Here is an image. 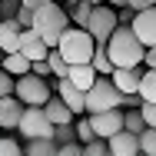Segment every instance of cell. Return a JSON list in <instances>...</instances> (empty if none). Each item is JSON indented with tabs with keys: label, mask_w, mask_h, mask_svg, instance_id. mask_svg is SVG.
Instances as JSON below:
<instances>
[{
	"label": "cell",
	"mask_w": 156,
	"mask_h": 156,
	"mask_svg": "<svg viewBox=\"0 0 156 156\" xmlns=\"http://www.w3.org/2000/svg\"><path fill=\"white\" fill-rule=\"evenodd\" d=\"M136 93H140L143 103H156V70H150V66L143 70V76H140V90H136Z\"/></svg>",
	"instance_id": "ffe728a7"
},
{
	"label": "cell",
	"mask_w": 156,
	"mask_h": 156,
	"mask_svg": "<svg viewBox=\"0 0 156 156\" xmlns=\"http://www.w3.org/2000/svg\"><path fill=\"white\" fill-rule=\"evenodd\" d=\"M57 3H63V7H70V3H76V0H57Z\"/></svg>",
	"instance_id": "60d3db41"
},
{
	"label": "cell",
	"mask_w": 156,
	"mask_h": 156,
	"mask_svg": "<svg viewBox=\"0 0 156 156\" xmlns=\"http://www.w3.org/2000/svg\"><path fill=\"white\" fill-rule=\"evenodd\" d=\"M140 76H143L140 66H116V70L110 73V80L116 83L120 93H136V90H140Z\"/></svg>",
	"instance_id": "7c38bea8"
},
{
	"label": "cell",
	"mask_w": 156,
	"mask_h": 156,
	"mask_svg": "<svg viewBox=\"0 0 156 156\" xmlns=\"http://www.w3.org/2000/svg\"><path fill=\"white\" fill-rule=\"evenodd\" d=\"M83 3H90V7H96V3H103V0H83Z\"/></svg>",
	"instance_id": "b9f144b4"
},
{
	"label": "cell",
	"mask_w": 156,
	"mask_h": 156,
	"mask_svg": "<svg viewBox=\"0 0 156 156\" xmlns=\"http://www.w3.org/2000/svg\"><path fill=\"white\" fill-rule=\"evenodd\" d=\"M53 93L60 96V100L73 110V113H76V116H80V113H87V93H83L80 87H73L66 76H63V80H57V90H53Z\"/></svg>",
	"instance_id": "30bf717a"
},
{
	"label": "cell",
	"mask_w": 156,
	"mask_h": 156,
	"mask_svg": "<svg viewBox=\"0 0 156 156\" xmlns=\"http://www.w3.org/2000/svg\"><path fill=\"white\" fill-rule=\"evenodd\" d=\"M106 146H110L113 156H140V136L129 133V129H120L106 140Z\"/></svg>",
	"instance_id": "8fae6325"
},
{
	"label": "cell",
	"mask_w": 156,
	"mask_h": 156,
	"mask_svg": "<svg viewBox=\"0 0 156 156\" xmlns=\"http://www.w3.org/2000/svg\"><path fill=\"white\" fill-rule=\"evenodd\" d=\"M120 100H123V93L116 90V83H113L110 76H96L93 87L87 90V113L113 110V106H120Z\"/></svg>",
	"instance_id": "5b68a950"
},
{
	"label": "cell",
	"mask_w": 156,
	"mask_h": 156,
	"mask_svg": "<svg viewBox=\"0 0 156 156\" xmlns=\"http://www.w3.org/2000/svg\"><path fill=\"white\" fill-rule=\"evenodd\" d=\"M57 90V76H37V73H23V76H17V83H13V96L23 103V106H43L50 96Z\"/></svg>",
	"instance_id": "277c9868"
},
{
	"label": "cell",
	"mask_w": 156,
	"mask_h": 156,
	"mask_svg": "<svg viewBox=\"0 0 156 156\" xmlns=\"http://www.w3.org/2000/svg\"><path fill=\"white\" fill-rule=\"evenodd\" d=\"M126 7H133V10H146V7H156V0H126Z\"/></svg>",
	"instance_id": "74e56055"
},
{
	"label": "cell",
	"mask_w": 156,
	"mask_h": 156,
	"mask_svg": "<svg viewBox=\"0 0 156 156\" xmlns=\"http://www.w3.org/2000/svg\"><path fill=\"white\" fill-rule=\"evenodd\" d=\"M90 66H93L100 76H110L116 66H113V60H110V53H106V47L103 43H96V50H93V57H90Z\"/></svg>",
	"instance_id": "d6986e66"
},
{
	"label": "cell",
	"mask_w": 156,
	"mask_h": 156,
	"mask_svg": "<svg viewBox=\"0 0 156 156\" xmlns=\"http://www.w3.org/2000/svg\"><path fill=\"white\" fill-rule=\"evenodd\" d=\"M106 53H110L113 66H143L146 47L136 40V33H133L129 23H120L116 30L110 33V40H106Z\"/></svg>",
	"instance_id": "6da1fadb"
},
{
	"label": "cell",
	"mask_w": 156,
	"mask_h": 156,
	"mask_svg": "<svg viewBox=\"0 0 156 156\" xmlns=\"http://www.w3.org/2000/svg\"><path fill=\"white\" fill-rule=\"evenodd\" d=\"M70 27V13H66V7L57 3V0H50V3H43V7H37L33 10V30L40 33V40L47 43V47H57L60 43V33Z\"/></svg>",
	"instance_id": "7a4b0ae2"
},
{
	"label": "cell",
	"mask_w": 156,
	"mask_h": 156,
	"mask_svg": "<svg viewBox=\"0 0 156 156\" xmlns=\"http://www.w3.org/2000/svg\"><path fill=\"white\" fill-rule=\"evenodd\" d=\"M20 23L17 20H0V50L3 53H13V50H20Z\"/></svg>",
	"instance_id": "9a60e30c"
},
{
	"label": "cell",
	"mask_w": 156,
	"mask_h": 156,
	"mask_svg": "<svg viewBox=\"0 0 156 156\" xmlns=\"http://www.w3.org/2000/svg\"><path fill=\"white\" fill-rule=\"evenodd\" d=\"M0 63H3V50H0Z\"/></svg>",
	"instance_id": "7bdbcfd3"
},
{
	"label": "cell",
	"mask_w": 156,
	"mask_h": 156,
	"mask_svg": "<svg viewBox=\"0 0 156 156\" xmlns=\"http://www.w3.org/2000/svg\"><path fill=\"white\" fill-rule=\"evenodd\" d=\"M30 73H37V76H53V70H50V63L47 60H30Z\"/></svg>",
	"instance_id": "d6a6232c"
},
{
	"label": "cell",
	"mask_w": 156,
	"mask_h": 156,
	"mask_svg": "<svg viewBox=\"0 0 156 156\" xmlns=\"http://www.w3.org/2000/svg\"><path fill=\"white\" fill-rule=\"evenodd\" d=\"M10 76H23V73H30V60L20 53V50H13V53H3V63H0Z\"/></svg>",
	"instance_id": "e0dca14e"
},
{
	"label": "cell",
	"mask_w": 156,
	"mask_h": 156,
	"mask_svg": "<svg viewBox=\"0 0 156 156\" xmlns=\"http://www.w3.org/2000/svg\"><path fill=\"white\" fill-rule=\"evenodd\" d=\"M90 116V126L100 140H110L113 133L123 129V106H113V110H103V113H87Z\"/></svg>",
	"instance_id": "ba28073f"
},
{
	"label": "cell",
	"mask_w": 156,
	"mask_h": 156,
	"mask_svg": "<svg viewBox=\"0 0 156 156\" xmlns=\"http://www.w3.org/2000/svg\"><path fill=\"white\" fill-rule=\"evenodd\" d=\"M140 153L143 156H156V126H146L140 133Z\"/></svg>",
	"instance_id": "d4e9b609"
},
{
	"label": "cell",
	"mask_w": 156,
	"mask_h": 156,
	"mask_svg": "<svg viewBox=\"0 0 156 156\" xmlns=\"http://www.w3.org/2000/svg\"><path fill=\"white\" fill-rule=\"evenodd\" d=\"M20 136L23 140H40V136H53V123L47 120V113H43V106H23V113H20Z\"/></svg>",
	"instance_id": "52a82bcc"
},
{
	"label": "cell",
	"mask_w": 156,
	"mask_h": 156,
	"mask_svg": "<svg viewBox=\"0 0 156 156\" xmlns=\"http://www.w3.org/2000/svg\"><path fill=\"white\" fill-rule=\"evenodd\" d=\"M47 63H50V70H53V76H57V80H63V76L70 73V63L63 60V53L57 50V47H50V53H47Z\"/></svg>",
	"instance_id": "603a6c76"
},
{
	"label": "cell",
	"mask_w": 156,
	"mask_h": 156,
	"mask_svg": "<svg viewBox=\"0 0 156 156\" xmlns=\"http://www.w3.org/2000/svg\"><path fill=\"white\" fill-rule=\"evenodd\" d=\"M53 140H57V143H70V140H76V129H73V123L53 126Z\"/></svg>",
	"instance_id": "83f0119b"
},
{
	"label": "cell",
	"mask_w": 156,
	"mask_h": 156,
	"mask_svg": "<svg viewBox=\"0 0 156 156\" xmlns=\"http://www.w3.org/2000/svg\"><path fill=\"white\" fill-rule=\"evenodd\" d=\"M57 156H83V143H76V140L60 143V146H57Z\"/></svg>",
	"instance_id": "4dcf8cb0"
},
{
	"label": "cell",
	"mask_w": 156,
	"mask_h": 156,
	"mask_svg": "<svg viewBox=\"0 0 156 156\" xmlns=\"http://www.w3.org/2000/svg\"><path fill=\"white\" fill-rule=\"evenodd\" d=\"M57 50L63 53V60L70 63H90V57H93V50H96V40H93V33L87 30V27H66V30L60 33V43H57Z\"/></svg>",
	"instance_id": "3957f363"
},
{
	"label": "cell",
	"mask_w": 156,
	"mask_h": 156,
	"mask_svg": "<svg viewBox=\"0 0 156 156\" xmlns=\"http://www.w3.org/2000/svg\"><path fill=\"white\" fill-rule=\"evenodd\" d=\"M57 140L53 136H40V140H27V153L23 156H57Z\"/></svg>",
	"instance_id": "ac0fdd59"
},
{
	"label": "cell",
	"mask_w": 156,
	"mask_h": 156,
	"mask_svg": "<svg viewBox=\"0 0 156 156\" xmlns=\"http://www.w3.org/2000/svg\"><path fill=\"white\" fill-rule=\"evenodd\" d=\"M133 33L143 47H153L156 43V7H146V10H136L133 13Z\"/></svg>",
	"instance_id": "9c48e42d"
},
{
	"label": "cell",
	"mask_w": 156,
	"mask_h": 156,
	"mask_svg": "<svg viewBox=\"0 0 156 156\" xmlns=\"http://www.w3.org/2000/svg\"><path fill=\"white\" fill-rule=\"evenodd\" d=\"M90 10H93V7H90V3H83V0L70 3V7H66L70 23H73V27H87V23H90Z\"/></svg>",
	"instance_id": "44dd1931"
},
{
	"label": "cell",
	"mask_w": 156,
	"mask_h": 156,
	"mask_svg": "<svg viewBox=\"0 0 156 156\" xmlns=\"http://www.w3.org/2000/svg\"><path fill=\"white\" fill-rule=\"evenodd\" d=\"M20 10V0H0V20H13Z\"/></svg>",
	"instance_id": "f546056e"
},
{
	"label": "cell",
	"mask_w": 156,
	"mask_h": 156,
	"mask_svg": "<svg viewBox=\"0 0 156 156\" xmlns=\"http://www.w3.org/2000/svg\"><path fill=\"white\" fill-rule=\"evenodd\" d=\"M73 129H76V140H80V143H90V140H96L93 126H90V116H83V120H73Z\"/></svg>",
	"instance_id": "484cf974"
},
{
	"label": "cell",
	"mask_w": 156,
	"mask_h": 156,
	"mask_svg": "<svg viewBox=\"0 0 156 156\" xmlns=\"http://www.w3.org/2000/svg\"><path fill=\"white\" fill-rule=\"evenodd\" d=\"M123 129H129V133H143L146 129V120H143V113H140V106L136 110H123Z\"/></svg>",
	"instance_id": "7402d4cb"
},
{
	"label": "cell",
	"mask_w": 156,
	"mask_h": 156,
	"mask_svg": "<svg viewBox=\"0 0 156 156\" xmlns=\"http://www.w3.org/2000/svg\"><path fill=\"white\" fill-rule=\"evenodd\" d=\"M96 76H100V73H96L90 63H73V66H70V73H66V80H70L73 87H80L83 93L93 87V80H96Z\"/></svg>",
	"instance_id": "2e32d148"
},
{
	"label": "cell",
	"mask_w": 156,
	"mask_h": 156,
	"mask_svg": "<svg viewBox=\"0 0 156 156\" xmlns=\"http://www.w3.org/2000/svg\"><path fill=\"white\" fill-rule=\"evenodd\" d=\"M13 20H17L20 27H33V10H30V7H23V3H20V10H17V17H13Z\"/></svg>",
	"instance_id": "836d02e7"
},
{
	"label": "cell",
	"mask_w": 156,
	"mask_h": 156,
	"mask_svg": "<svg viewBox=\"0 0 156 156\" xmlns=\"http://www.w3.org/2000/svg\"><path fill=\"white\" fill-rule=\"evenodd\" d=\"M20 156H23V153H20Z\"/></svg>",
	"instance_id": "ee69618b"
},
{
	"label": "cell",
	"mask_w": 156,
	"mask_h": 156,
	"mask_svg": "<svg viewBox=\"0 0 156 156\" xmlns=\"http://www.w3.org/2000/svg\"><path fill=\"white\" fill-rule=\"evenodd\" d=\"M140 113H143L146 126H156V103H140Z\"/></svg>",
	"instance_id": "e575fe53"
},
{
	"label": "cell",
	"mask_w": 156,
	"mask_h": 156,
	"mask_svg": "<svg viewBox=\"0 0 156 156\" xmlns=\"http://www.w3.org/2000/svg\"><path fill=\"white\" fill-rule=\"evenodd\" d=\"M23 7H30V10H37V7H43V3H50V0H20Z\"/></svg>",
	"instance_id": "f35d334b"
},
{
	"label": "cell",
	"mask_w": 156,
	"mask_h": 156,
	"mask_svg": "<svg viewBox=\"0 0 156 156\" xmlns=\"http://www.w3.org/2000/svg\"><path fill=\"white\" fill-rule=\"evenodd\" d=\"M110 7H126V0H106Z\"/></svg>",
	"instance_id": "ab89813d"
},
{
	"label": "cell",
	"mask_w": 156,
	"mask_h": 156,
	"mask_svg": "<svg viewBox=\"0 0 156 156\" xmlns=\"http://www.w3.org/2000/svg\"><path fill=\"white\" fill-rule=\"evenodd\" d=\"M133 13H136L133 7H116V20L120 23H133Z\"/></svg>",
	"instance_id": "d590c367"
},
{
	"label": "cell",
	"mask_w": 156,
	"mask_h": 156,
	"mask_svg": "<svg viewBox=\"0 0 156 156\" xmlns=\"http://www.w3.org/2000/svg\"><path fill=\"white\" fill-rule=\"evenodd\" d=\"M83 156H113L110 153V146H106V140H90V143H83Z\"/></svg>",
	"instance_id": "4316f807"
},
{
	"label": "cell",
	"mask_w": 156,
	"mask_h": 156,
	"mask_svg": "<svg viewBox=\"0 0 156 156\" xmlns=\"http://www.w3.org/2000/svg\"><path fill=\"white\" fill-rule=\"evenodd\" d=\"M120 27V20H116V7H110L106 0L103 3H96L93 10H90V23H87V30L93 33L96 43H103L106 47V40H110V33Z\"/></svg>",
	"instance_id": "8992f818"
},
{
	"label": "cell",
	"mask_w": 156,
	"mask_h": 156,
	"mask_svg": "<svg viewBox=\"0 0 156 156\" xmlns=\"http://www.w3.org/2000/svg\"><path fill=\"white\" fill-rule=\"evenodd\" d=\"M43 113H47V120H50L53 126H63V123H73V120H76V113H73V110H70L57 93L43 103Z\"/></svg>",
	"instance_id": "5bb4252c"
},
{
	"label": "cell",
	"mask_w": 156,
	"mask_h": 156,
	"mask_svg": "<svg viewBox=\"0 0 156 156\" xmlns=\"http://www.w3.org/2000/svg\"><path fill=\"white\" fill-rule=\"evenodd\" d=\"M13 83H17V76H10V73L0 66V96H10V93H13Z\"/></svg>",
	"instance_id": "1f68e13d"
},
{
	"label": "cell",
	"mask_w": 156,
	"mask_h": 156,
	"mask_svg": "<svg viewBox=\"0 0 156 156\" xmlns=\"http://www.w3.org/2000/svg\"><path fill=\"white\" fill-rule=\"evenodd\" d=\"M20 53H23L27 60H47L50 47H47V43H43L40 37H37V40H30V43H23V47H20Z\"/></svg>",
	"instance_id": "cb8c5ba5"
},
{
	"label": "cell",
	"mask_w": 156,
	"mask_h": 156,
	"mask_svg": "<svg viewBox=\"0 0 156 156\" xmlns=\"http://www.w3.org/2000/svg\"><path fill=\"white\" fill-rule=\"evenodd\" d=\"M143 63H146L150 70H156V43H153V47H146V53H143Z\"/></svg>",
	"instance_id": "8d00e7d4"
},
{
	"label": "cell",
	"mask_w": 156,
	"mask_h": 156,
	"mask_svg": "<svg viewBox=\"0 0 156 156\" xmlns=\"http://www.w3.org/2000/svg\"><path fill=\"white\" fill-rule=\"evenodd\" d=\"M20 143L17 140H10V136H0V156H20Z\"/></svg>",
	"instance_id": "f1b7e54d"
},
{
	"label": "cell",
	"mask_w": 156,
	"mask_h": 156,
	"mask_svg": "<svg viewBox=\"0 0 156 156\" xmlns=\"http://www.w3.org/2000/svg\"><path fill=\"white\" fill-rule=\"evenodd\" d=\"M20 113H23V103L17 96H0V129H17L20 123Z\"/></svg>",
	"instance_id": "4fadbf2b"
}]
</instances>
